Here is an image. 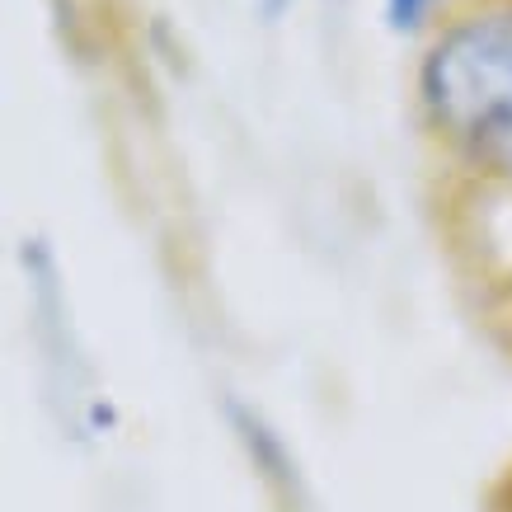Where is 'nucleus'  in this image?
<instances>
[{
	"instance_id": "obj_1",
	"label": "nucleus",
	"mask_w": 512,
	"mask_h": 512,
	"mask_svg": "<svg viewBox=\"0 0 512 512\" xmlns=\"http://www.w3.org/2000/svg\"><path fill=\"white\" fill-rule=\"evenodd\" d=\"M423 104L456 151L512 179V10L466 19L433 47Z\"/></svg>"
},
{
	"instance_id": "obj_2",
	"label": "nucleus",
	"mask_w": 512,
	"mask_h": 512,
	"mask_svg": "<svg viewBox=\"0 0 512 512\" xmlns=\"http://www.w3.org/2000/svg\"><path fill=\"white\" fill-rule=\"evenodd\" d=\"M437 0H386V19L390 29H419L423 19H428V10H433Z\"/></svg>"
}]
</instances>
